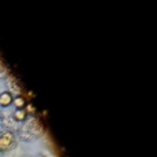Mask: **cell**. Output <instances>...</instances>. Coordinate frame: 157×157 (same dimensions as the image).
<instances>
[{"instance_id":"obj_3","label":"cell","mask_w":157,"mask_h":157,"mask_svg":"<svg viewBox=\"0 0 157 157\" xmlns=\"http://www.w3.org/2000/svg\"><path fill=\"white\" fill-rule=\"evenodd\" d=\"M13 103L14 106H17V109H25L26 106V101L22 95H17L15 98H13Z\"/></svg>"},{"instance_id":"obj_1","label":"cell","mask_w":157,"mask_h":157,"mask_svg":"<svg viewBox=\"0 0 157 157\" xmlns=\"http://www.w3.org/2000/svg\"><path fill=\"white\" fill-rule=\"evenodd\" d=\"M14 142V135L13 132L7 131V132H3L0 135V150H7L8 147L13 145Z\"/></svg>"},{"instance_id":"obj_5","label":"cell","mask_w":157,"mask_h":157,"mask_svg":"<svg viewBox=\"0 0 157 157\" xmlns=\"http://www.w3.org/2000/svg\"><path fill=\"white\" fill-rule=\"evenodd\" d=\"M0 110H2V106H0Z\"/></svg>"},{"instance_id":"obj_2","label":"cell","mask_w":157,"mask_h":157,"mask_svg":"<svg viewBox=\"0 0 157 157\" xmlns=\"http://www.w3.org/2000/svg\"><path fill=\"white\" fill-rule=\"evenodd\" d=\"M13 103V94L8 91H4L0 94V106L2 108H6V106L11 105Z\"/></svg>"},{"instance_id":"obj_4","label":"cell","mask_w":157,"mask_h":157,"mask_svg":"<svg viewBox=\"0 0 157 157\" xmlns=\"http://www.w3.org/2000/svg\"><path fill=\"white\" fill-rule=\"evenodd\" d=\"M28 113L25 109H17L15 112H14V119L17 120V121H24L25 119H26Z\"/></svg>"}]
</instances>
